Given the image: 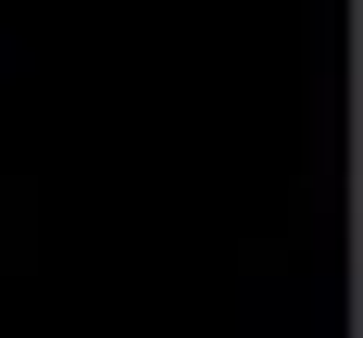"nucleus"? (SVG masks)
I'll return each instance as SVG.
<instances>
[]
</instances>
